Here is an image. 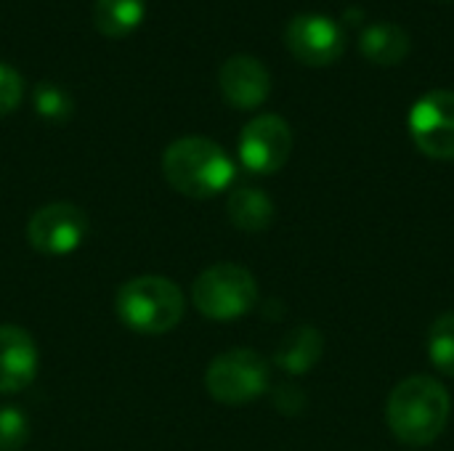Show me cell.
Segmentation results:
<instances>
[{"label": "cell", "mask_w": 454, "mask_h": 451, "mask_svg": "<svg viewBox=\"0 0 454 451\" xmlns=\"http://www.w3.org/2000/svg\"><path fill=\"white\" fill-rule=\"evenodd\" d=\"M226 213L229 221L245 231V234H261L274 223L277 207L271 202V197L263 189L255 186H239L229 194L226 199Z\"/></svg>", "instance_id": "cell-13"}, {"label": "cell", "mask_w": 454, "mask_h": 451, "mask_svg": "<svg viewBox=\"0 0 454 451\" xmlns=\"http://www.w3.org/2000/svg\"><path fill=\"white\" fill-rule=\"evenodd\" d=\"M439 3H452V0H439Z\"/></svg>", "instance_id": "cell-21"}, {"label": "cell", "mask_w": 454, "mask_h": 451, "mask_svg": "<svg viewBox=\"0 0 454 451\" xmlns=\"http://www.w3.org/2000/svg\"><path fill=\"white\" fill-rule=\"evenodd\" d=\"M428 359L442 375L454 377V311L442 314L431 324V330H428Z\"/></svg>", "instance_id": "cell-16"}, {"label": "cell", "mask_w": 454, "mask_h": 451, "mask_svg": "<svg viewBox=\"0 0 454 451\" xmlns=\"http://www.w3.org/2000/svg\"><path fill=\"white\" fill-rule=\"evenodd\" d=\"M29 441V420L13 404L0 407V451H21Z\"/></svg>", "instance_id": "cell-18"}, {"label": "cell", "mask_w": 454, "mask_h": 451, "mask_svg": "<svg viewBox=\"0 0 454 451\" xmlns=\"http://www.w3.org/2000/svg\"><path fill=\"white\" fill-rule=\"evenodd\" d=\"M114 308L120 322L133 332L165 335L181 324L186 298L181 287L165 276H136L120 287Z\"/></svg>", "instance_id": "cell-3"}, {"label": "cell", "mask_w": 454, "mask_h": 451, "mask_svg": "<svg viewBox=\"0 0 454 451\" xmlns=\"http://www.w3.org/2000/svg\"><path fill=\"white\" fill-rule=\"evenodd\" d=\"M269 362L250 348H234L215 356L205 372L207 393L226 407H245L261 399L269 391Z\"/></svg>", "instance_id": "cell-5"}, {"label": "cell", "mask_w": 454, "mask_h": 451, "mask_svg": "<svg viewBox=\"0 0 454 451\" xmlns=\"http://www.w3.org/2000/svg\"><path fill=\"white\" fill-rule=\"evenodd\" d=\"M290 53L309 66H330L346 51V35L338 21L322 13H298L285 29Z\"/></svg>", "instance_id": "cell-9"}, {"label": "cell", "mask_w": 454, "mask_h": 451, "mask_svg": "<svg viewBox=\"0 0 454 451\" xmlns=\"http://www.w3.org/2000/svg\"><path fill=\"white\" fill-rule=\"evenodd\" d=\"M452 415L450 391L428 375H415L402 380L388 401H386V420L391 433L407 447H428L434 444Z\"/></svg>", "instance_id": "cell-1"}, {"label": "cell", "mask_w": 454, "mask_h": 451, "mask_svg": "<svg viewBox=\"0 0 454 451\" xmlns=\"http://www.w3.org/2000/svg\"><path fill=\"white\" fill-rule=\"evenodd\" d=\"M37 362L40 356L32 335L16 324H0V393L11 396L32 385Z\"/></svg>", "instance_id": "cell-11"}, {"label": "cell", "mask_w": 454, "mask_h": 451, "mask_svg": "<svg viewBox=\"0 0 454 451\" xmlns=\"http://www.w3.org/2000/svg\"><path fill=\"white\" fill-rule=\"evenodd\" d=\"M346 21L359 24V21H362V11H359V8H348V11H346Z\"/></svg>", "instance_id": "cell-20"}, {"label": "cell", "mask_w": 454, "mask_h": 451, "mask_svg": "<svg viewBox=\"0 0 454 451\" xmlns=\"http://www.w3.org/2000/svg\"><path fill=\"white\" fill-rule=\"evenodd\" d=\"M218 85L223 98L237 109H255L271 93V74L269 69L247 53L231 56L223 61L218 72Z\"/></svg>", "instance_id": "cell-10"}, {"label": "cell", "mask_w": 454, "mask_h": 451, "mask_svg": "<svg viewBox=\"0 0 454 451\" xmlns=\"http://www.w3.org/2000/svg\"><path fill=\"white\" fill-rule=\"evenodd\" d=\"M144 11L146 0H96L93 24L104 37H125L141 24Z\"/></svg>", "instance_id": "cell-15"}, {"label": "cell", "mask_w": 454, "mask_h": 451, "mask_svg": "<svg viewBox=\"0 0 454 451\" xmlns=\"http://www.w3.org/2000/svg\"><path fill=\"white\" fill-rule=\"evenodd\" d=\"M88 237V215L72 202H53L40 207L27 223L29 245L51 258L74 253Z\"/></svg>", "instance_id": "cell-8"}, {"label": "cell", "mask_w": 454, "mask_h": 451, "mask_svg": "<svg viewBox=\"0 0 454 451\" xmlns=\"http://www.w3.org/2000/svg\"><path fill=\"white\" fill-rule=\"evenodd\" d=\"M322 354H325V335L314 324H301L282 338L274 354V364L287 375H306L319 364Z\"/></svg>", "instance_id": "cell-12"}, {"label": "cell", "mask_w": 454, "mask_h": 451, "mask_svg": "<svg viewBox=\"0 0 454 451\" xmlns=\"http://www.w3.org/2000/svg\"><path fill=\"white\" fill-rule=\"evenodd\" d=\"M165 181L189 199H210L226 191L234 181L231 157L210 138L184 136L162 154Z\"/></svg>", "instance_id": "cell-2"}, {"label": "cell", "mask_w": 454, "mask_h": 451, "mask_svg": "<svg viewBox=\"0 0 454 451\" xmlns=\"http://www.w3.org/2000/svg\"><path fill=\"white\" fill-rule=\"evenodd\" d=\"M293 152V130L279 114H258L239 133V162L255 175L285 167Z\"/></svg>", "instance_id": "cell-7"}, {"label": "cell", "mask_w": 454, "mask_h": 451, "mask_svg": "<svg viewBox=\"0 0 454 451\" xmlns=\"http://www.w3.org/2000/svg\"><path fill=\"white\" fill-rule=\"evenodd\" d=\"M410 136L415 146L439 162L454 159V90H428L410 109Z\"/></svg>", "instance_id": "cell-6"}, {"label": "cell", "mask_w": 454, "mask_h": 451, "mask_svg": "<svg viewBox=\"0 0 454 451\" xmlns=\"http://www.w3.org/2000/svg\"><path fill=\"white\" fill-rule=\"evenodd\" d=\"M410 48H412V40H410L407 29L394 21L372 24L359 37V51L364 53V58H370L372 64H380V66L402 64L407 58Z\"/></svg>", "instance_id": "cell-14"}, {"label": "cell", "mask_w": 454, "mask_h": 451, "mask_svg": "<svg viewBox=\"0 0 454 451\" xmlns=\"http://www.w3.org/2000/svg\"><path fill=\"white\" fill-rule=\"evenodd\" d=\"M192 303L210 322H234L255 308L258 282L245 266L215 263L194 279Z\"/></svg>", "instance_id": "cell-4"}, {"label": "cell", "mask_w": 454, "mask_h": 451, "mask_svg": "<svg viewBox=\"0 0 454 451\" xmlns=\"http://www.w3.org/2000/svg\"><path fill=\"white\" fill-rule=\"evenodd\" d=\"M35 112L48 122H67L74 112V104L67 90L53 82H40L35 88Z\"/></svg>", "instance_id": "cell-17"}, {"label": "cell", "mask_w": 454, "mask_h": 451, "mask_svg": "<svg viewBox=\"0 0 454 451\" xmlns=\"http://www.w3.org/2000/svg\"><path fill=\"white\" fill-rule=\"evenodd\" d=\"M21 93H24L21 74H19L13 66L0 64V117H3V114H11V112L19 106Z\"/></svg>", "instance_id": "cell-19"}]
</instances>
